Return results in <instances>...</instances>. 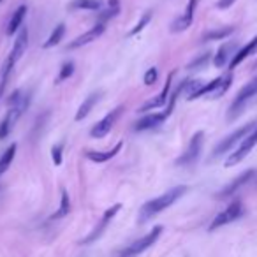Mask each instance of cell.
<instances>
[{
	"instance_id": "1",
	"label": "cell",
	"mask_w": 257,
	"mask_h": 257,
	"mask_svg": "<svg viewBox=\"0 0 257 257\" xmlns=\"http://www.w3.org/2000/svg\"><path fill=\"white\" fill-rule=\"evenodd\" d=\"M187 190H189V187L187 185L173 187L171 190L164 192L162 196H159V197H155V199L145 203L140 210V224H145V222H148L150 218H154L155 215L162 213V211L168 210L169 206H173V204H175L176 201H178L180 197L187 192Z\"/></svg>"
},
{
	"instance_id": "2",
	"label": "cell",
	"mask_w": 257,
	"mask_h": 257,
	"mask_svg": "<svg viewBox=\"0 0 257 257\" xmlns=\"http://www.w3.org/2000/svg\"><path fill=\"white\" fill-rule=\"evenodd\" d=\"M255 127H257V120L248 121V123H245L243 127L236 128L234 133L229 134L227 138H224V140H222L220 143H218L217 147L213 148V155H211V159H217V157H220V155L227 154V152L231 150V148L234 147V145L241 143V141L245 140V138L248 136V134L252 133V131H253Z\"/></svg>"
},
{
	"instance_id": "3",
	"label": "cell",
	"mask_w": 257,
	"mask_h": 257,
	"mask_svg": "<svg viewBox=\"0 0 257 257\" xmlns=\"http://www.w3.org/2000/svg\"><path fill=\"white\" fill-rule=\"evenodd\" d=\"M161 234H162V225H155L148 234H145L143 238L136 239V241L131 243L127 248L121 250L118 257H138V255H141V253L147 252L150 246H154L155 243H157V239L161 238Z\"/></svg>"
},
{
	"instance_id": "4",
	"label": "cell",
	"mask_w": 257,
	"mask_h": 257,
	"mask_svg": "<svg viewBox=\"0 0 257 257\" xmlns=\"http://www.w3.org/2000/svg\"><path fill=\"white\" fill-rule=\"evenodd\" d=\"M27 46H29V29H27V27H22L20 32H18V36H16L15 46H13V50H11V53H9L8 60H6L4 67H2V78H9V74H11L15 64L23 57V53L27 51Z\"/></svg>"
},
{
	"instance_id": "5",
	"label": "cell",
	"mask_w": 257,
	"mask_h": 257,
	"mask_svg": "<svg viewBox=\"0 0 257 257\" xmlns=\"http://www.w3.org/2000/svg\"><path fill=\"white\" fill-rule=\"evenodd\" d=\"M257 95V78H253L252 81H248L241 90L238 92V95L234 97L232 100L231 107H229V114L227 118L229 120H234L241 114V111L245 109V106Z\"/></svg>"
},
{
	"instance_id": "6",
	"label": "cell",
	"mask_w": 257,
	"mask_h": 257,
	"mask_svg": "<svg viewBox=\"0 0 257 257\" xmlns=\"http://www.w3.org/2000/svg\"><path fill=\"white\" fill-rule=\"evenodd\" d=\"M243 213H245V208H243L241 201H232L224 211H220V213L211 220L210 231H215V229L222 227V225H227V224H231V222L238 220Z\"/></svg>"
},
{
	"instance_id": "7",
	"label": "cell",
	"mask_w": 257,
	"mask_h": 257,
	"mask_svg": "<svg viewBox=\"0 0 257 257\" xmlns=\"http://www.w3.org/2000/svg\"><path fill=\"white\" fill-rule=\"evenodd\" d=\"M255 145H257V127L253 128L252 133H250L248 136H246L245 140L239 143V147L236 148V150L232 152L227 159H225L224 166H225V168H231V166H236L238 162H241L243 159H245L246 155L252 152V148L255 147Z\"/></svg>"
},
{
	"instance_id": "8",
	"label": "cell",
	"mask_w": 257,
	"mask_h": 257,
	"mask_svg": "<svg viewBox=\"0 0 257 257\" xmlns=\"http://www.w3.org/2000/svg\"><path fill=\"white\" fill-rule=\"evenodd\" d=\"M203 140H204L203 131H199V133L194 134L192 140H190V143H189V147H187V150L182 154V157L176 159V166L194 164V162L197 161V157L201 155V150H203Z\"/></svg>"
},
{
	"instance_id": "9",
	"label": "cell",
	"mask_w": 257,
	"mask_h": 257,
	"mask_svg": "<svg viewBox=\"0 0 257 257\" xmlns=\"http://www.w3.org/2000/svg\"><path fill=\"white\" fill-rule=\"evenodd\" d=\"M120 208H121V204L118 203V204H113L111 208H107L106 211H104V215H102V218H100V222L95 225V229H93L92 232H90L86 238H83L81 239V245H90V243H93V241H97V239L100 238V236L104 234V231L107 229V225L111 224V220L114 218V215L120 211Z\"/></svg>"
},
{
	"instance_id": "10",
	"label": "cell",
	"mask_w": 257,
	"mask_h": 257,
	"mask_svg": "<svg viewBox=\"0 0 257 257\" xmlns=\"http://www.w3.org/2000/svg\"><path fill=\"white\" fill-rule=\"evenodd\" d=\"M121 111H123V106H118L114 111H111V113H107L106 116L102 118L100 121H97V125H93L92 131H90V136L95 138V140H100V138H104L107 133H109L111 128H113L114 121L118 120V116L121 114Z\"/></svg>"
},
{
	"instance_id": "11",
	"label": "cell",
	"mask_w": 257,
	"mask_h": 257,
	"mask_svg": "<svg viewBox=\"0 0 257 257\" xmlns=\"http://www.w3.org/2000/svg\"><path fill=\"white\" fill-rule=\"evenodd\" d=\"M197 4H199V0H189V4H187L185 11H183V15L180 16V18H176L175 22H173L171 25V32H183V30H187L189 27H192L194 23V15H196V8Z\"/></svg>"
},
{
	"instance_id": "12",
	"label": "cell",
	"mask_w": 257,
	"mask_h": 257,
	"mask_svg": "<svg viewBox=\"0 0 257 257\" xmlns=\"http://www.w3.org/2000/svg\"><path fill=\"white\" fill-rule=\"evenodd\" d=\"M257 175V171L255 169H248V171H245V173H241L239 176H236L234 180H232L229 185H225L224 189L218 192V199H225V197H229V196H232V194H236L239 189H241L243 185H246V183L250 182V180L253 178V176Z\"/></svg>"
},
{
	"instance_id": "13",
	"label": "cell",
	"mask_w": 257,
	"mask_h": 257,
	"mask_svg": "<svg viewBox=\"0 0 257 257\" xmlns=\"http://www.w3.org/2000/svg\"><path fill=\"white\" fill-rule=\"evenodd\" d=\"M104 30H106V25H104V23H97L95 27H92V29L86 30L85 34H81V36H78L74 41H71L67 50H76V48H81V46H85V44L93 43V41H97L102 36Z\"/></svg>"
},
{
	"instance_id": "14",
	"label": "cell",
	"mask_w": 257,
	"mask_h": 257,
	"mask_svg": "<svg viewBox=\"0 0 257 257\" xmlns=\"http://www.w3.org/2000/svg\"><path fill=\"white\" fill-rule=\"evenodd\" d=\"M173 76H175V72H171V74L168 76V81H166L164 88H162V92L159 93L155 99L148 100V102H145L143 106L140 107V111H152V109H157V107L164 106L166 100H168V95H169V90H171V83H173Z\"/></svg>"
},
{
	"instance_id": "15",
	"label": "cell",
	"mask_w": 257,
	"mask_h": 257,
	"mask_svg": "<svg viewBox=\"0 0 257 257\" xmlns=\"http://www.w3.org/2000/svg\"><path fill=\"white\" fill-rule=\"evenodd\" d=\"M166 113H152V114H147V116H143L140 121H136L134 123V131L136 133H143V131H150V128L157 127V125H161L162 121L166 120Z\"/></svg>"
},
{
	"instance_id": "16",
	"label": "cell",
	"mask_w": 257,
	"mask_h": 257,
	"mask_svg": "<svg viewBox=\"0 0 257 257\" xmlns=\"http://www.w3.org/2000/svg\"><path fill=\"white\" fill-rule=\"evenodd\" d=\"M121 147H123V143H116L113 148H111V150H106V152L86 150V152H85V157L88 159V161H92V162H97V164H102V162L111 161V159H113L114 155H116L118 152L121 150Z\"/></svg>"
},
{
	"instance_id": "17",
	"label": "cell",
	"mask_w": 257,
	"mask_h": 257,
	"mask_svg": "<svg viewBox=\"0 0 257 257\" xmlns=\"http://www.w3.org/2000/svg\"><path fill=\"white\" fill-rule=\"evenodd\" d=\"M236 55V43H225L222 44L220 48H218L217 55L213 57V65L215 67H224L225 64H227V60Z\"/></svg>"
},
{
	"instance_id": "18",
	"label": "cell",
	"mask_w": 257,
	"mask_h": 257,
	"mask_svg": "<svg viewBox=\"0 0 257 257\" xmlns=\"http://www.w3.org/2000/svg\"><path fill=\"white\" fill-rule=\"evenodd\" d=\"M255 51H257V36L253 37L252 41H248V44H245L241 50L236 51V55L232 57V60L229 62V69H236L246 57H250V55L255 53Z\"/></svg>"
},
{
	"instance_id": "19",
	"label": "cell",
	"mask_w": 257,
	"mask_h": 257,
	"mask_svg": "<svg viewBox=\"0 0 257 257\" xmlns=\"http://www.w3.org/2000/svg\"><path fill=\"white\" fill-rule=\"evenodd\" d=\"M99 99H100V92H97V93H92V95H88L85 100H83V104L79 106V109H78V113H76V116H74V120L76 121H81L83 118H86L90 114V111L93 109V106H95L97 102H99Z\"/></svg>"
},
{
	"instance_id": "20",
	"label": "cell",
	"mask_w": 257,
	"mask_h": 257,
	"mask_svg": "<svg viewBox=\"0 0 257 257\" xmlns=\"http://www.w3.org/2000/svg\"><path fill=\"white\" fill-rule=\"evenodd\" d=\"M25 15H27V6H20V8L13 13L11 20H9V23H8V36H13V34H16L22 29Z\"/></svg>"
},
{
	"instance_id": "21",
	"label": "cell",
	"mask_w": 257,
	"mask_h": 257,
	"mask_svg": "<svg viewBox=\"0 0 257 257\" xmlns=\"http://www.w3.org/2000/svg\"><path fill=\"white\" fill-rule=\"evenodd\" d=\"M69 211H71V199H69V194L65 189H62V196H60V208H58L57 211H55L53 215H51V220H58V218H64L69 215Z\"/></svg>"
},
{
	"instance_id": "22",
	"label": "cell",
	"mask_w": 257,
	"mask_h": 257,
	"mask_svg": "<svg viewBox=\"0 0 257 257\" xmlns=\"http://www.w3.org/2000/svg\"><path fill=\"white\" fill-rule=\"evenodd\" d=\"M16 150H18V145L13 143L11 147L2 154V157H0V176L4 175L9 169V166L13 164V161H15V157H16Z\"/></svg>"
},
{
	"instance_id": "23",
	"label": "cell",
	"mask_w": 257,
	"mask_h": 257,
	"mask_svg": "<svg viewBox=\"0 0 257 257\" xmlns=\"http://www.w3.org/2000/svg\"><path fill=\"white\" fill-rule=\"evenodd\" d=\"M102 2L100 0H72L69 4V9L76 11V9H86V11H99Z\"/></svg>"
},
{
	"instance_id": "24",
	"label": "cell",
	"mask_w": 257,
	"mask_h": 257,
	"mask_svg": "<svg viewBox=\"0 0 257 257\" xmlns=\"http://www.w3.org/2000/svg\"><path fill=\"white\" fill-rule=\"evenodd\" d=\"M64 36H65V25L64 23H60V25L55 27V30L51 32V36L48 37L46 43L43 44V48L44 50H50V48L57 46V44H60V41L64 39Z\"/></svg>"
},
{
	"instance_id": "25",
	"label": "cell",
	"mask_w": 257,
	"mask_h": 257,
	"mask_svg": "<svg viewBox=\"0 0 257 257\" xmlns=\"http://www.w3.org/2000/svg\"><path fill=\"white\" fill-rule=\"evenodd\" d=\"M234 32V27H222V29L210 30L203 36V41H222Z\"/></svg>"
},
{
	"instance_id": "26",
	"label": "cell",
	"mask_w": 257,
	"mask_h": 257,
	"mask_svg": "<svg viewBox=\"0 0 257 257\" xmlns=\"http://www.w3.org/2000/svg\"><path fill=\"white\" fill-rule=\"evenodd\" d=\"M150 22H152V13H145V15L141 16V20H140V22L136 23V27H134V29L131 30V32H128V36L133 37V36H136V34H140L141 30H143L145 27H147Z\"/></svg>"
},
{
	"instance_id": "27",
	"label": "cell",
	"mask_w": 257,
	"mask_h": 257,
	"mask_svg": "<svg viewBox=\"0 0 257 257\" xmlns=\"http://www.w3.org/2000/svg\"><path fill=\"white\" fill-rule=\"evenodd\" d=\"M72 74H74V64H72V62H65V64L60 67V74H58L57 81H64V79H69Z\"/></svg>"
},
{
	"instance_id": "28",
	"label": "cell",
	"mask_w": 257,
	"mask_h": 257,
	"mask_svg": "<svg viewBox=\"0 0 257 257\" xmlns=\"http://www.w3.org/2000/svg\"><path fill=\"white\" fill-rule=\"evenodd\" d=\"M64 143H58L51 148V159H53L55 166H60L62 164V155H64Z\"/></svg>"
},
{
	"instance_id": "29",
	"label": "cell",
	"mask_w": 257,
	"mask_h": 257,
	"mask_svg": "<svg viewBox=\"0 0 257 257\" xmlns=\"http://www.w3.org/2000/svg\"><path fill=\"white\" fill-rule=\"evenodd\" d=\"M157 78H159V72H157V69H155V67H150L147 72H145V78H143V81H145V85H147V86H152L155 81H157Z\"/></svg>"
},
{
	"instance_id": "30",
	"label": "cell",
	"mask_w": 257,
	"mask_h": 257,
	"mask_svg": "<svg viewBox=\"0 0 257 257\" xmlns=\"http://www.w3.org/2000/svg\"><path fill=\"white\" fill-rule=\"evenodd\" d=\"M118 13H120V6H109V9L104 11V15H100V23L107 22L109 18H114Z\"/></svg>"
},
{
	"instance_id": "31",
	"label": "cell",
	"mask_w": 257,
	"mask_h": 257,
	"mask_svg": "<svg viewBox=\"0 0 257 257\" xmlns=\"http://www.w3.org/2000/svg\"><path fill=\"white\" fill-rule=\"evenodd\" d=\"M210 55H211V53L201 55V57H199V58H196V60H194L192 64H190L187 69H201L203 65H206V62H208V60H210Z\"/></svg>"
},
{
	"instance_id": "32",
	"label": "cell",
	"mask_w": 257,
	"mask_h": 257,
	"mask_svg": "<svg viewBox=\"0 0 257 257\" xmlns=\"http://www.w3.org/2000/svg\"><path fill=\"white\" fill-rule=\"evenodd\" d=\"M236 0H218L217 2V8L218 9H227V8H231L232 4H234Z\"/></svg>"
},
{
	"instance_id": "33",
	"label": "cell",
	"mask_w": 257,
	"mask_h": 257,
	"mask_svg": "<svg viewBox=\"0 0 257 257\" xmlns=\"http://www.w3.org/2000/svg\"><path fill=\"white\" fill-rule=\"evenodd\" d=\"M8 79H9V78H2V79H0V99H2V95H4L6 86H8Z\"/></svg>"
},
{
	"instance_id": "34",
	"label": "cell",
	"mask_w": 257,
	"mask_h": 257,
	"mask_svg": "<svg viewBox=\"0 0 257 257\" xmlns=\"http://www.w3.org/2000/svg\"><path fill=\"white\" fill-rule=\"evenodd\" d=\"M0 2H2V0H0Z\"/></svg>"
}]
</instances>
